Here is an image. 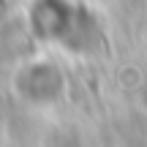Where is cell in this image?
Masks as SVG:
<instances>
[{
    "instance_id": "cell-1",
    "label": "cell",
    "mask_w": 147,
    "mask_h": 147,
    "mask_svg": "<svg viewBox=\"0 0 147 147\" xmlns=\"http://www.w3.org/2000/svg\"><path fill=\"white\" fill-rule=\"evenodd\" d=\"M14 90L22 101L33 106H44V104H55L65 90V76L55 63L47 60H36L27 63L16 71L14 76Z\"/></svg>"
},
{
    "instance_id": "cell-2",
    "label": "cell",
    "mask_w": 147,
    "mask_h": 147,
    "mask_svg": "<svg viewBox=\"0 0 147 147\" xmlns=\"http://www.w3.org/2000/svg\"><path fill=\"white\" fill-rule=\"evenodd\" d=\"M30 30L47 44H63L74 33L76 11L68 0H36L27 11Z\"/></svg>"
}]
</instances>
